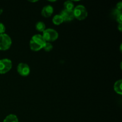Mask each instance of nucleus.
Segmentation results:
<instances>
[{"label": "nucleus", "mask_w": 122, "mask_h": 122, "mask_svg": "<svg viewBox=\"0 0 122 122\" xmlns=\"http://www.w3.org/2000/svg\"><path fill=\"white\" fill-rule=\"evenodd\" d=\"M122 79L117 81L114 85V91H115V92L117 93V94H119V95H122Z\"/></svg>", "instance_id": "obj_9"}, {"label": "nucleus", "mask_w": 122, "mask_h": 122, "mask_svg": "<svg viewBox=\"0 0 122 122\" xmlns=\"http://www.w3.org/2000/svg\"><path fill=\"white\" fill-rule=\"evenodd\" d=\"M5 27L2 23L0 22V35L5 33Z\"/></svg>", "instance_id": "obj_15"}, {"label": "nucleus", "mask_w": 122, "mask_h": 122, "mask_svg": "<svg viewBox=\"0 0 122 122\" xmlns=\"http://www.w3.org/2000/svg\"><path fill=\"white\" fill-rule=\"evenodd\" d=\"M54 8L51 5H48L43 7L41 11V14L43 17L46 18L50 17L53 14Z\"/></svg>", "instance_id": "obj_7"}, {"label": "nucleus", "mask_w": 122, "mask_h": 122, "mask_svg": "<svg viewBox=\"0 0 122 122\" xmlns=\"http://www.w3.org/2000/svg\"><path fill=\"white\" fill-rule=\"evenodd\" d=\"M17 70L18 73L20 76H23V77L27 76L30 72V69L28 64L23 63H20L18 64Z\"/></svg>", "instance_id": "obj_5"}, {"label": "nucleus", "mask_w": 122, "mask_h": 122, "mask_svg": "<svg viewBox=\"0 0 122 122\" xmlns=\"http://www.w3.org/2000/svg\"><path fill=\"white\" fill-rule=\"evenodd\" d=\"M116 20L119 24H122V13H120L119 15L116 17Z\"/></svg>", "instance_id": "obj_16"}, {"label": "nucleus", "mask_w": 122, "mask_h": 122, "mask_svg": "<svg viewBox=\"0 0 122 122\" xmlns=\"http://www.w3.org/2000/svg\"><path fill=\"white\" fill-rule=\"evenodd\" d=\"M116 8L117 10H118L122 11V2H119L116 5Z\"/></svg>", "instance_id": "obj_17"}, {"label": "nucleus", "mask_w": 122, "mask_h": 122, "mask_svg": "<svg viewBox=\"0 0 122 122\" xmlns=\"http://www.w3.org/2000/svg\"><path fill=\"white\" fill-rule=\"evenodd\" d=\"M12 40L9 35L6 33L0 35V50L6 51L11 47Z\"/></svg>", "instance_id": "obj_3"}, {"label": "nucleus", "mask_w": 122, "mask_h": 122, "mask_svg": "<svg viewBox=\"0 0 122 122\" xmlns=\"http://www.w3.org/2000/svg\"><path fill=\"white\" fill-rule=\"evenodd\" d=\"M30 40H32V41H33L34 42L36 43L37 44L39 45L40 46H41L42 47H44V46L45 45L46 41H45V39L43 38L42 35L40 34H36L33 35L32 37ZM43 49V48H42Z\"/></svg>", "instance_id": "obj_8"}, {"label": "nucleus", "mask_w": 122, "mask_h": 122, "mask_svg": "<svg viewBox=\"0 0 122 122\" xmlns=\"http://www.w3.org/2000/svg\"><path fill=\"white\" fill-rule=\"evenodd\" d=\"M35 28L38 32H43L46 29V26L43 21H38L36 23Z\"/></svg>", "instance_id": "obj_12"}, {"label": "nucleus", "mask_w": 122, "mask_h": 122, "mask_svg": "<svg viewBox=\"0 0 122 122\" xmlns=\"http://www.w3.org/2000/svg\"><path fill=\"white\" fill-rule=\"evenodd\" d=\"M74 17L78 20H83L88 16V11L86 8L83 5H78L74 8Z\"/></svg>", "instance_id": "obj_1"}, {"label": "nucleus", "mask_w": 122, "mask_h": 122, "mask_svg": "<svg viewBox=\"0 0 122 122\" xmlns=\"http://www.w3.org/2000/svg\"><path fill=\"white\" fill-rule=\"evenodd\" d=\"M63 22H64V21H63V18L60 14H57V15H54V17L52 18V23H54V25L58 26V25H60L61 24L63 23Z\"/></svg>", "instance_id": "obj_10"}, {"label": "nucleus", "mask_w": 122, "mask_h": 122, "mask_svg": "<svg viewBox=\"0 0 122 122\" xmlns=\"http://www.w3.org/2000/svg\"><path fill=\"white\" fill-rule=\"evenodd\" d=\"M117 28H118V29L119 30V31H120V32H122V24H119V26H117Z\"/></svg>", "instance_id": "obj_18"}, {"label": "nucleus", "mask_w": 122, "mask_h": 122, "mask_svg": "<svg viewBox=\"0 0 122 122\" xmlns=\"http://www.w3.org/2000/svg\"><path fill=\"white\" fill-rule=\"evenodd\" d=\"M43 49L44 50V51H46V52H50V51H51L53 49V46H52L51 43L46 42L44 47H43Z\"/></svg>", "instance_id": "obj_14"}, {"label": "nucleus", "mask_w": 122, "mask_h": 122, "mask_svg": "<svg viewBox=\"0 0 122 122\" xmlns=\"http://www.w3.org/2000/svg\"><path fill=\"white\" fill-rule=\"evenodd\" d=\"M3 122H19V119L15 114H10L6 116Z\"/></svg>", "instance_id": "obj_11"}, {"label": "nucleus", "mask_w": 122, "mask_h": 122, "mask_svg": "<svg viewBox=\"0 0 122 122\" xmlns=\"http://www.w3.org/2000/svg\"><path fill=\"white\" fill-rule=\"evenodd\" d=\"M64 9L67 10H73L75 8L74 3L71 1H67L64 2Z\"/></svg>", "instance_id": "obj_13"}, {"label": "nucleus", "mask_w": 122, "mask_h": 122, "mask_svg": "<svg viewBox=\"0 0 122 122\" xmlns=\"http://www.w3.org/2000/svg\"><path fill=\"white\" fill-rule=\"evenodd\" d=\"M60 15L62 17L64 22V21L65 22H69V21H72L75 19L73 10H67L63 9L61 11Z\"/></svg>", "instance_id": "obj_6"}, {"label": "nucleus", "mask_w": 122, "mask_h": 122, "mask_svg": "<svg viewBox=\"0 0 122 122\" xmlns=\"http://www.w3.org/2000/svg\"><path fill=\"white\" fill-rule=\"evenodd\" d=\"M2 10H0V14H1V13H2Z\"/></svg>", "instance_id": "obj_19"}, {"label": "nucleus", "mask_w": 122, "mask_h": 122, "mask_svg": "<svg viewBox=\"0 0 122 122\" xmlns=\"http://www.w3.org/2000/svg\"><path fill=\"white\" fill-rule=\"evenodd\" d=\"M13 63L10 59L4 58L0 60V74L8 73L11 69Z\"/></svg>", "instance_id": "obj_4"}, {"label": "nucleus", "mask_w": 122, "mask_h": 122, "mask_svg": "<svg viewBox=\"0 0 122 122\" xmlns=\"http://www.w3.org/2000/svg\"><path fill=\"white\" fill-rule=\"evenodd\" d=\"M42 36L46 42H52L57 40L58 38V33L53 29H46L43 32Z\"/></svg>", "instance_id": "obj_2"}]
</instances>
